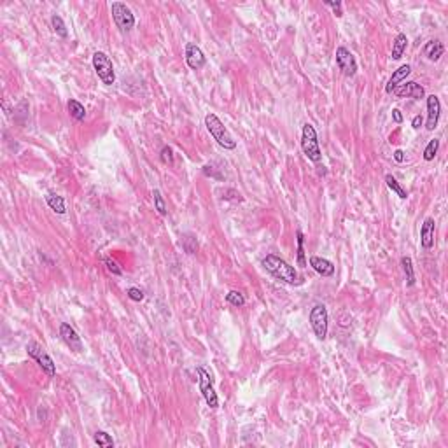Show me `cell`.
I'll list each match as a JSON object with an SVG mask.
<instances>
[{"label": "cell", "mask_w": 448, "mask_h": 448, "mask_svg": "<svg viewBox=\"0 0 448 448\" xmlns=\"http://www.w3.org/2000/svg\"><path fill=\"white\" fill-rule=\"evenodd\" d=\"M261 265L277 280H282L285 284H296L298 282V272L294 270V266H291L285 259L279 258V256L268 254L266 258H263Z\"/></svg>", "instance_id": "6da1fadb"}, {"label": "cell", "mask_w": 448, "mask_h": 448, "mask_svg": "<svg viewBox=\"0 0 448 448\" xmlns=\"http://www.w3.org/2000/svg\"><path fill=\"white\" fill-rule=\"evenodd\" d=\"M205 126H207L212 139H214L221 147H224V149H228V151H233L235 147H237V140L231 137L230 130L224 126V123L215 114L210 112V114L205 116Z\"/></svg>", "instance_id": "7a4b0ae2"}, {"label": "cell", "mask_w": 448, "mask_h": 448, "mask_svg": "<svg viewBox=\"0 0 448 448\" xmlns=\"http://www.w3.org/2000/svg\"><path fill=\"white\" fill-rule=\"evenodd\" d=\"M301 149L305 156L308 158L312 163H320L322 161V151L319 147V139H317V132L310 123H305L301 130Z\"/></svg>", "instance_id": "3957f363"}, {"label": "cell", "mask_w": 448, "mask_h": 448, "mask_svg": "<svg viewBox=\"0 0 448 448\" xmlns=\"http://www.w3.org/2000/svg\"><path fill=\"white\" fill-rule=\"evenodd\" d=\"M93 68H95L98 79L105 86H112L116 82V72L112 60L103 51H96L93 55Z\"/></svg>", "instance_id": "277c9868"}, {"label": "cell", "mask_w": 448, "mask_h": 448, "mask_svg": "<svg viewBox=\"0 0 448 448\" xmlns=\"http://www.w3.org/2000/svg\"><path fill=\"white\" fill-rule=\"evenodd\" d=\"M110 13L112 18H114L116 27L121 32H130L135 27V16H133L132 9H130L126 4L123 2H112L110 6Z\"/></svg>", "instance_id": "5b68a950"}, {"label": "cell", "mask_w": 448, "mask_h": 448, "mask_svg": "<svg viewBox=\"0 0 448 448\" xmlns=\"http://www.w3.org/2000/svg\"><path fill=\"white\" fill-rule=\"evenodd\" d=\"M196 373H198V382H200V392L203 394L205 401H207V404L212 408V410H215V408L219 406V397H217V392H215L214 389V380H212V375L208 373L207 370H205L203 366H198L196 368Z\"/></svg>", "instance_id": "8992f818"}, {"label": "cell", "mask_w": 448, "mask_h": 448, "mask_svg": "<svg viewBox=\"0 0 448 448\" xmlns=\"http://www.w3.org/2000/svg\"><path fill=\"white\" fill-rule=\"evenodd\" d=\"M27 352H28V356H30V357H34L35 363L41 366V370L44 371L48 377H55V375H56V364H55V361H53L51 357L46 354V350L42 349V347L39 345L37 342H30V343H28V345H27Z\"/></svg>", "instance_id": "52a82bcc"}, {"label": "cell", "mask_w": 448, "mask_h": 448, "mask_svg": "<svg viewBox=\"0 0 448 448\" xmlns=\"http://www.w3.org/2000/svg\"><path fill=\"white\" fill-rule=\"evenodd\" d=\"M310 326H312L313 333L319 340H326L327 336V320H329V315H327V308L324 305H315L312 310H310Z\"/></svg>", "instance_id": "ba28073f"}, {"label": "cell", "mask_w": 448, "mask_h": 448, "mask_svg": "<svg viewBox=\"0 0 448 448\" xmlns=\"http://www.w3.org/2000/svg\"><path fill=\"white\" fill-rule=\"evenodd\" d=\"M336 65H338V68L347 75V77H354V75L357 74L356 56H354L347 48H343V46H340V48L336 49Z\"/></svg>", "instance_id": "9c48e42d"}, {"label": "cell", "mask_w": 448, "mask_h": 448, "mask_svg": "<svg viewBox=\"0 0 448 448\" xmlns=\"http://www.w3.org/2000/svg\"><path fill=\"white\" fill-rule=\"evenodd\" d=\"M186 63L191 70H200L207 63V58H205L203 51L194 42H187L186 44Z\"/></svg>", "instance_id": "30bf717a"}, {"label": "cell", "mask_w": 448, "mask_h": 448, "mask_svg": "<svg viewBox=\"0 0 448 448\" xmlns=\"http://www.w3.org/2000/svg\"><path fill=\"white\" fill-rule=\"evenodd\" d=\"M60 336L63 340V343L68 347L70 350L74 352H82V342H81V336L75 333V329L67 322H61L60 324Z\"/></svg>", "instance_id": "8fae6325"}, {"label": "cell", "mask_w": 448, "mask_h": 448, "mask_svg": "<svg viewBox=\"0 0 448 448\" xmlns=\"http://www.w3.org/2000/svg\"><path fill=\"white\" fill-rule=\"evenodd\" d=\"M392 93L397 96V98H404V96H406V98L420 100L425 96V89L415 81H408V82H404V84H399Z\"/></svg>", "instance_id": "7c38bea8"}, {"label": "cell", "mask_w": 448, "mask_h": 448, "mask_svg": "<svg viewBox=\"0 0 448 448\" xmlns=\"http://www.w3.org/2000/svg\"><path fill=\"white\" fill-rule=\"evenodd\" d=\"M439 116H441V103H439V98L436 95H429L427 96V125L425 128L429 132H434L438 128V121Z\"/></svg>", "instance_id": "4fadbf2b"}, {"label": "cell", "mask_w": 448, "mask_h": 448, "mask_svg": "<svg viewBox=\"0 0 448 448\" xmlns=\"http://www.w3.org/2000/svg\"><path fill=\"white\" fill-rule=\"evenodd\" d=\"M434 235H436V222L432 217H427L420 228V245L425 251L434 247Z\"/></svg>", "instance_id": "5bb4252c"}, {"label": "cell", "mask_w": 448, "mask_h": 448, "mask_svg": "<svg viewBox=\"0 0 448 448\" xmlns=\"http://www.w3.org/2000/svg\"><path fill=\"white\" fill-rule=\"evenodd\" d=\"M410 74H411V67H410V65H408V63L401 65V67L397 68V70H394L392 77L389 79L387 86H385V91H387V93H392L394 89L397 88V86L403 84V82L406 81V77H408V75H410Z\"/></svg>", "instance_id": "9a60e30c"}, {"label": "cell", "mask_w": 448, "mask_h": 448, "mask_svg": "<svg viewBox=\"0 0 448 448\" xmlns=\"http://www.w3.org/2000/svg\"><path fill=\"white\" fill-rule=\"evenodd\" d=\"M310 266H312V268L322 277H333L334 275V265L326 258L312 256V258H310Z\"/></svg>", "instance_id": "2e32d148"}, {"label": "cell", "mask_w": 448, "mask_h": 448, "mask_svg": "<svg viewBox=\"0 0 448 448\" xmlns=\"http://www.w3.org/2000/svg\"><path fill=\"white\" fill-rule=\"evenodd\" d=\"M445 53V46L439 41H429L427 44L424 46V56L427 58L429 61H438L439 58Z\"/></svg>", "instance_id": "e0dca14e"}, {"label": "cell", "mask_w": 448, "mask_h": 448, "mask_svg": "<svg viewBox=\"0 0 448 448\" xmlns=\"http://www.w3.org/2000/svg\"><path fill=\"white\" fill-rule=\"evenodd\" d=\"M406 46H408V39L404 34H397L396 39L392 42V60H401L406 51Z\"/></svg>", "instance_id": "ac0fdd59"}, {"label": "cell", "mask_w": 448, "mask_h": 448, "mask_svg": "<svg viewBox=\"0 0 448 448\" xmlns=\"http://www.w3.org/2000/svg\"><path fill=\"white\" fill-rule=\"evenodd\" d=\"M67 110H68V114H70L72 118L75 119V121H84L86 109H84V105H82L81 102H77V100L70 98V100H68V103H67Z\"/></svg>", "instance_id": "d6986e66"}, {"label": "cell", "mask_w": 448, "mask_h": 448, "mask_svg": "<svg viewBox=\"0 0 448 448\" xmlns=\"http://www.w3.org/2000/svg\"><path fill=\"white\" fill-rule=\"evenodd\" d=\"M46 203L49 205V208H51V210H55L56 214H65V200H63V196H58V194H55V193H48L46 194Z\"/></svg>", "instance_id": "ffe728a7"}, {"label": "cell", "mask_w": 448, "mask_h": 448, "mask_svg": "<svg viewBox=\"0 0 448 448\" xmlns=\"http://www.w3.org/2000/svg\"><path fill=\"white\" fill-rule=\"evenodd\" d=\"M401 265H403L404 275H406V285H408V287H411V285H415L413 261H411V258H410V256H404V258L401 259Z\"/></svg>", "instance_id": "44dd1931"}, {"label": "cell", "mask_w": 448, "mask_h": 448, "mask_svg": "<svg viewBox=\"0 0 448 448\" xmlns=\"http://www.w3.org/2000/svg\"><path fill=\"white\" fill-rule=\"evenodd\" d=\"M385 182H387L389 189H391L392 193H396L397 196L401 198V200H406V198H408V191L404 189V187L401 186V184L397 182L396 179H394V177L391 175V173H389V175H385Z\"/></svg>", "instance_id": "7402d4cb"}, {"label": "cell", "mask_w": 448, "mask_h": 448, "mask_svg": "<svg viewBox=\"0 0 448 448\" xmlns=\"http://www.w3.org/2000/svg\"><path fill=\"white\" fill-rule=\"evenodd\" d=\"M51 27L53 30H55L56 35H60L61 39H67L68 37V30L67 27H65L63 20H61V16H58V14H53L51 16Z\"/></svg>", "instance_id": "603a6c76"}, {"label": "cell", "mask_w": 448, "mask_h": 448, "mask_svg": "<svg viewBox=\"0 0 448 448\" xmlns=\"http://www.w3.org/2000/svg\"><path fill=\"white\" fill-rule=\"evenodd\" d=\"M296 238H298V265L301 266V268H306L305 249H303V245H305V237H303V231L301 230L296 231Z\"/></svg>", "instance_id": "cb8c5ba5"}, {"label": "cell", "mask_w": 448, "mask_h": 448, "mask_svg": "<svg viewBox=\"0 0 448 448\" xmlns=\"http://www.w3.org/2000/svg\"><path fill=\"white\" fill-rule=\"evenodd\" d=\"M438 151H439V140L438 139L429 140V144L425 146V149H424V160L425 161H432L436 158V154H438Z\"/></svg>", "instance_id": "d4e9b609"}, {"label": "cell", "mask_w": 448, "mask_h": 448, "mask_svg": "<svg viewBox=\"0 0 448 448\" xmlns=\"http://www.w3.org/2000/svg\"><path fill=\"white\" fill-rule=\"evenodd\" d=\"M93 439H95L96 445L102 446V448H112V446H114V439H112L110 436L107 434V432H103V431H96L95 434H93Z\"/></svg>", "instance_id": "484cf974"}, {"label": "cell", "mask_w": 448, "mask_h": 448, "mask_svg": "<svg viewBox=\"0 0 448 448\" xmlns=\"http://www.w3.org/2000/svg\"><path fill=\"white\" fill-rule=\"evenodd\" d=\"M226 301L230 303V305L237 306V308H242V306L245 305V298L240 291H230L226 294Z\"/></svg>", "instance_id": "4316f807"}, {"label": "cell", "mask_w": 448, "mask_h": 448, "mask_svg": "<svg viewBox=\"0 0 448 448\" xmlns=\"http://www.w3.org/2000/svg\"><path fill=\"white\" fill-rule=\"evenodd\" d=\"M153 200H154V208L158 210V214L167 215V203H165L163 196H161V193L158 189L153 191Z\"/></svg>", "instance_id": "83f0119b"}, {"label": "cell", "mask_w": 448, "mask_h": 448, "mask_svg": "<svg viewBox=\"0 0 448 448\" xmlns=\"http://www.w3.org/2000/svg\"><path fill=\"white\" fill-rule=\"evenodd\" d=\"M182 247L184 251L187 252V254H194V252L198 251V242L194 237H191V235H187V237L182 238Z\"/></svg>", "instance_id": "f1b7e54d"}, {"label": "cell", "mask_w": 448, "mask_h": 448, "mask_svg": "<svg viewBox=\"0 0 448 448\" xmlns=\"http://www.w3.org/2000/svg\"><path fill=\"white\" fill-rule=\"evenodd\" d=\"M126 294H128V298L132 299V301H137V303H140L144 299V291L139 287H130L128 291H126Z\"/></svg>", "instance_id": "f546056e"}, {"label": "cell", "mask_w": 448, "mask_h": 448, "mask_svg": "<svg viewBox=\"0 0 448 448\" xmlns=\"http://www.w3.org/2000/svg\"><path fill=\"white\" fill-rule=\"evenodd\" d=\"M161 161H163L165 165H173V151H172V147L165 146L163 149H161Z\"/></svg>", "instance_id": "4dcf8cb0"}, {"label": "cell", "mask_w": 448, "mask_h": 448, "mask_svg": "<svg viewBox=\"0 0 448 448\" xmlns=\"http://www.w3.org/2000/svg\"><path fill=\"white\" fill-rule=\"evenodd\" d=\"M105 265H107V268H109V272L110 273H114V275H123V272H121V268H119L118 266V263L114 261V259H105Z\"/></svg>", "instance_id": "1f68e13d"}, {"label": "cell", "mask_w": 448, "mask_h": 448, "mask_svg": "<svg viewBox=\"0 0 448 448\" xmlns=\"http://www.w3.org/2000/svg\"><path fill=\"white\" fill-rule=\"evenodd\" d=\"M327 6L329 7H333L334 9V13H336V16L338 18H342L343 16V11H342V2H326Z\"/></svg>", "instance_id": "d6a6232c"}, {"label": "cell", "mask_w": 448, "mask_h": 448, "mask_svg": "<svg viewBox=\"0 0 448 448\" xmlns=\"http://www.w3.org/2000/svg\"><path fill=\"white\" fill-rule=\"evenodd\" d=\"M422 123H424V119H422V116H415L413 119H411V128L413 130H418L422 126Z\"/></svg>", "instance_id": "836d02e7"}, {"label": "cell", "mask_w": 448, "mask_h": 448, "mask_svg": "<svg viewBox=\"0 0 448 448\" xmlns=\"http://www.w3.org/2000/svg\"><path fill=\"white\" fill-rule=\"evenodd\" d=\"M394 161H397V163H403L404 161V153L401 149L394 151Z\"/></svg>", "instance_id": "e575fe53"}, {"label": "cell", "mask_w": 448, "mask_h": 448, "mask_svg": "<svg viewBox=\"0 0 448 448\" xmlns=\"http://www.w3.org/2000/svg\"><path fill=\"white\" fill-rule=\"evenodd\" d=\"M392 119L397 123V125H399V123H403V114H401L399 109H394L392 110Z\"/></svg>", "instance_id": "d590c367"}]
</instances>
